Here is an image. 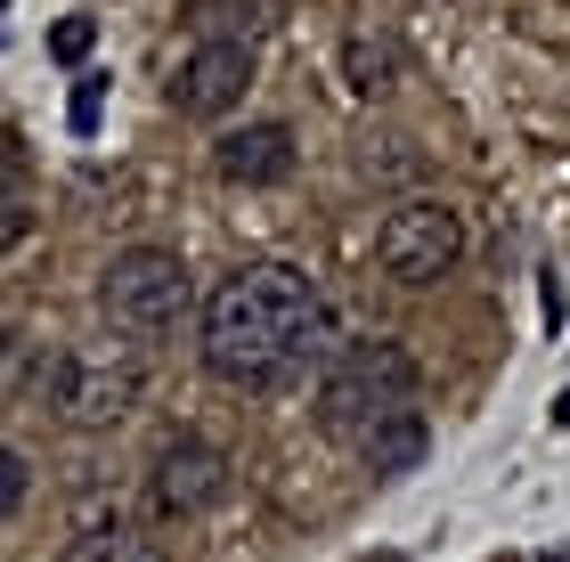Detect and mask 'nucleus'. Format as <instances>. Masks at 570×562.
Listing matches in <instances>:
<instances>
[{"label":"nucleus","mask_w":570,"mask_h":562,"mask_svg":"<svg viewBox=\"0 0 570 562\" xmlns=\"http://www.w3.org/2000/svg\"><path fill=\"white\" fill-rule=\"evenodd\" d=\"M179 9H188L204 33H262V24H277V0H179Z\"/></svg>","instance_id":"10"},{"label":"nucleus","mask_w":570,"mask_h":562,"mask_svg":"<svg viewBox=\"0 0 570 562\" xmlns=\"http://www.w3.org/2000/svg\"><path fill=\"white\" fill-rule=\"evenodd\" d=\"M400 407H416V359L400 343H358L318 383V432H334V441H367Z\"/></svg>","instance_id":"2"},{"label":"nucleus","mask_w":570,"mask_h":562,"mask_svg":"<svg viewBox=\"0 0 570 562\" xmlns=\"http://www.w3.org/2000/svg\"><path fill=\"white\" fill-rule=\"evenodd\" d=\"M24 237H33V196H24L17 171H0V253H17Z\"/></svg>","instance_id":"13"},{"label":"nucleus","mask_w":570,"mask_h":562,"mask_svg":"<svg viewBox=\"0 0 570 562\" xmlns=\"http://www.w3.org/2000/svg\"><path fill=\"white\" fill-rule=\"evenodd\" d=\"M245 90H253V49L237 33H204L188 49V66H179V82H171V107L188 122H220Z\"/></svg>","instance_id":"6"},{"label":"nucleus","mask_w":570,"mask_h":562,"mask_svg":"<svg viewBox=\"0 0 570 562\" xmlns=\"http://www.w3.org/2000/svg\"><path fill=\"white\" fill-rule=\"evenodd\" d=\"M98 310H107L122 335H171L179 310H188V262L164 253V245L115 253L107 277H98Z\"/></svg>","instance_id":"3"},{"label":"nucleus","mask_w":570,"mask_h":562,"mask_svg":"<svg viewBox=\"0 0 570 562\" xmlns=\"http://www.w3.org/2000/svg\"><path fill=\"white\" fill-rule=\"evenodd\" d=\"M554 424L570 432V383H562V392H554Z\"/></svg>","instance_id":"17"},{"label":"nucleus","mask_w":570,"mask_h":562,"mask_svg":"<svg viewBox=\"0 0 570 562\" xmlns=\"http://www.w3.org/2000/svg\"><path fill=\"white\" fill-rule=\"evenodd\" d=\"M343 66H351V90H358V98L392 90V49H383V41H367V33H358V41L343 49Z\"/></svg>","instance_id":"12"},{"label":"nucleus","mask_w":570,"mask_h":562,"mask_svg":"<svg viewBox=\"0 0 570 562\" xmlns=\"http://www.w3.org/2000/svg\"><path fill=\"white\" fill-rule=\"evenodd\" d=\"M220 180L228 188H277L285 171H294V131L285 122H245V131L220 139Z\"/></svg>","instance_id":"8"},{"label":"nucleus","mask_w":570,"mask_h":562,"mask_svg":"<svg viewBox=\"0 0 570 562\" xmlns=\"http://www.w3.org/2000/svg\"><path fill=\"white\" fill-rule=\"evenodd\" d=\"M24 497H33V465H24L17 448H0V522L24 514Z\"/></svg>","instance_id":"14"},{"label":"nucleus","mask_w":570,"mask_h":562,"mask_svg":"<svg viewBox=\"0 0 570 562\" xmlns=\"http://www.w3.org/2000/svg\"><path fill=\"white\" fill-rule=\"evenodd\" d=\"M49 407L66 424H122L139 407V367L131 359H49Z\"/></svg>","instance_id":"5"},{"label":"nucleus","mask_w":570,"mask_h":562,"mask_svg":"<svg viewBox=\"0 0 570 562\" xmlns=\"http://www.w3.org/2000/svg\"><path fill=\"white\" fill-rule=\"evenodd\" d=\"M90 41H98V24H90V17H66L58 33H49V49H58L66 66H73V58H90Z\"/></svg>","instance_id":"15"},{"label":"nucleus","mask_w":570,"mask_h":562,"mask_svg":"<svg viewBox=\"0 0 570 562\" xmlns=\"http://www.w3.org/2000/svg\"><path fill=\"white\" fill-rule=\"evenodd\" d=\"M66 562H171V554L155 546V539H139V530H122V522H115V530H90V539L73 546Z\"/></svg>","instance_id":"11"},{"label":"nucleus","mask_w":570,"mask_h":562,"mask_svg":"<svg viewBox=\"0 0 570 562\" xmlns=\"http://www.w3.org/2000/svg\"><path fill=\"white\" fill-rule=\"evenodd\" d=\"M90 122H98V82L73 90V131H90Z\"/></svg>","instance_id":"16"},{"label":"nucleus","mask_w":570,"mask_h":562,"mask_svg":"<svg viewBox=\"0 0 570 562\" xmlns=\"http://www.w3.org/2000/svg\"><path fill=\"white\" fill-rule=\"evenodd\" d=\"M358 456H367V473L375 481H400V473H416L424 465V416L416 407H400V416H383L367 441H358Z\"/></svg>","instance_id":"9"},{"label":"nucleus","mask_w":570,"mask_h":562,"mask_svg":"<svg viewBox=\"0 0 570 562\" xmlns=\"http://www.w3.org/2000/svg\"><path fill=\"white\" fill-rule=\"evenodd\" d=\"M318 335V286L285 262H253L220 277L204 302V367L237 392H269Z\"/></svg>","instance_id":"1"},{"label":"nucleus","mask_w":570,"mask_h":562,"mask_svg":"<svg viewBox=\"0 0 570 562\" xmlns=\"http://www.w3.org/2000/svg\"><path fill=\"white\" fill-rule=\"evenodd\" d=\"M147 497H155V514H164V522H196V514H213V505L228 497V456H220L213 441H171L164 456H155Z\"/></svg>","instance_id":"7"},{"label":"nucleus","mask_w":570,"mask_h":562,"mask_svg":"<svg viewBox=\"0 0 570 562\" xmlns=\"http://www.w3.org/2000/svg\"><path fill=\"white\" fill-rule=\"evenodd\" d=\"M375 262H383V277H392V286H440V277L464 262V220L449 213V204L416 196V204H400V213L383 220Z\"/></svg>","instance_id":"4"}]
</instances>
